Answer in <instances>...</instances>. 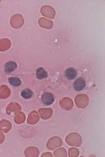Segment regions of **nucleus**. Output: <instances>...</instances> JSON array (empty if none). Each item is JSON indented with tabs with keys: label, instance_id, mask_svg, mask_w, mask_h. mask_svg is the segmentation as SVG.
<instances>
[{
	"label": "nucleus",
	"instance_id": "obj_7",
	"mask_svg": "<svg viewBox=\"0 0 105 157\" xmlns=\"http://www.w3.org/2000/svg\"><path fill=\"white\" fill-rule=\"evenodd\" d=\"M21 96L25 99H30L33 96V92L29 89H25L21 92Z\"/></svg>",
	"mask_w": 105,
	"mask_h": 157
},
{
	"label": "nucleus",
	"instance_id": "obj_2",
	"mask_svg": "<svg viewBox=\"0 0 105 157\" xmlns=\"http://www.w3.org/2000/svg\"><path fill=\"white\" fill-rule=\"evenodd\" d=\"M73 86H74L75 90H76V91H78V92L82 91V90H83L86 87L85 80L83 78H81V77L78 78L75 81Z\"/></svg>",
	"mask_w": 105,
	"mask_h": 157
},
{
	"label": "nucleus",
	"instance_id": "obj_4",
	"mask_svg": "<svg viewBox=\"0 0 105 157\" xmlns=\"http://www.w3.org/2000/svg\"><path fill=\"white\" fill-rule=\"evenodd\" d=\"M65 76L68 80H73L77 77V71L74 68H68L65 71Z\"/></svg>",
	"mask_w": 105,
	"mask_h": 157
},
{
	"label": "nucleus",
	"instance_id": "obj_3",
	"mask_svg": "<svg viewBox=\"0 0 105 157\" xmlns=\"http://www.w3.org/2000/svg\"><path fill=\"white\" fill-rule=\"evenodd\" d=\"M17 64L14 61H8L4 66V71L8 74L13 72L14 71L17 69Z\"/></svg>",
	"mask_w": 105,
	"mask_h": 157
},
{
	"label": "nucleus",
	"instance_id": "obj_6",
	"mask_svg": "<svg viewBox=\"0 0 105 157\" xmlns=\"http://www.w3.org/2000/svg\"><path fill=\"white\" fill-rule=\"evenodd\" d=\"M8 82H9L10 85L15 87L20 86L21 83H22L21 80L19 78H17V77H10V78H8Z\"/></svg>",
	"mask_w": 105,
	"mask_h": 157
},
{
	"label": "nucleus",
	"instance_id": "obj_1",
	"mask_svg": "<svg viewBox=\"0 0 105 157\" xmlns=\"http://www.w3.org/2000/svg\"><path fill=\"white\" fill-rule=\"evenodd\" d=\"M41 101L45 105L49 106L55 101V96L51 92H44L41 95Z\"/></svg>",
	"mask_w": 105,
	"mask_h": 157
},
{
	"label": "nucleus",
	"instance_id": "obj_5",
	"mask_svg": "<svg viewBox=\"0 0 105 157\" xmlns=\"http://www.w3.org/2000/svg\"><path fill=\"white\" fill-rule=\"evenodd\" d=\"M36 75H37V78L39 80H43L48 77V73H47V71H45L43 68L40 67L38 68L37 70Z\"/></svg>",
	"mask_w": 105,
	"mask_h": 157
}]
</instances>
